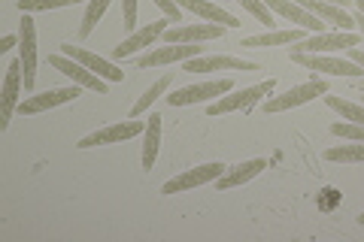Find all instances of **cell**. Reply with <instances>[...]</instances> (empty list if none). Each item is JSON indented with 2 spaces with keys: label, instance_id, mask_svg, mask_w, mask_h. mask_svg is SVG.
I'll return each instance as SVG.
<instances>
[{
  "label": "cell",
  "instance_id": "28",
  "mask_svg": "<svg viewBox=\"0 0 364 242\" xmlns=\"http://www.w3.org/2000/svg\"><path fill=\"white\" fill-rule=\"evenodd\" d=\"M82 0H18V13H40V9H61V6H76Z\"/></svg>",
  "mask_w": 364,
  "mask_h": 242
},
{
  "label": "cell",
  "instance_id": "23",
  "mask_svg": "<svg viewBox=\"0 0 364 242\" xmlns=\"http://www.w3.org/2000/svg\"><path fill=\"white\" fill-rule=\"evenodd\" d=\"M167 85H170V73H164L161 79H155V82H152V88H146L143 94L136 97V103H134V106H131V119H140V115H143L146 109H149V106H152V103H155L158 97L164 94V91H167Z\"/></svg>",
  "mask_w": 364,
  "mask_h": 242
},
{
  "label": "cell",
  "instance_id": "24",
  "mask_svg": "<svg viewBox=\"0 0 364 242\" xmlns=\"http://www.w3.org/2000/svg\"><path fill=\"white\" fill-rule=\"evenodd\" d=\"M325 106H331L334 112H340L343 121H355V124H364V103H352L346 97H325Z\"/></svg>",
  "mask_w": 364,
  "mask_h": 242
},
{
  "label": "cell",
  "instance_id": "35",
  "mask_svg": "<svg viewBox=\"0 0 364 242\" xmlns=\"http://www.w3.org/2000/svg\"><path fill=\"white\" fill-rule=\"evenodd\" d=\"M328 4H337V6H346V4H352V0H328Z\"/></svg>",
  "mask_w": 364,
  "mask_h": 242
},
{
  "label": "cell",
  "instance_id": "14",
  "mask_svg": "<svg viewBox=\"0 0 364 242\" xmlns=\"http://www.w3.org/2000/svg\"><path fill=\"white\" fill-rule=\"evenodd\" d=\"M61 52H64L67 57H73V61L85 64L91 73H97L100 79H107V82H122V79H124L122 67H116L112 61H107V57H100V55H95V52L82 49V45H70V43H64V45H61Z\"/></svg>",
  "mask_w": 364,
  "mask_h": 242
},
{
  "label": "cell",
  "instance_id": "36",
  "mask_svg": "<svg viewBox=\"0 0 364 242\" xmlns=\"http://www.w3.org/2000/svg\"><path fill=\"white\" fill-rule=\"evenodd\" d=\"M352 4H355V9H361V13H364V0H352Z\"/></svg>",
  "mask_w": 364,
  "mask_h": 242
},
{
  "label": "cell",
  "instance_id": "22",
  "mask_svg": "<svg viewBox=\"0 0 364 242\" xmlns=\"http://www.w3.org/2000/svg\"><path fill=\"white\" fill-rule=\"evenodd\" d=\"M304 37V28H286V31H264V33H255V37H246L243 40V49H270V45H291V43H301Z\"/></svg>",
  "mask_w": 364,
  "mask_h": 242
},
{
  "label": "cell",
  "instance_id": "17",
  "mask_svg": "<svg viewBox=\"0 0 364 242\" xmlns=\"http://www.w3.org/2000/svg\"><path fill=\"white\" fill-rule=\"evenodd\" d=\"M264 4L273 9V13H279L286 21H294L298 28L304 31H313V33H322L328 25L318 16H313L310 9H304L301 4H294V0H264Z\"/></svg>",
  "mask_w": 364,
  "mask_h": 242
},
{
  "label": "cell",
  "instance_id": "30",
  "mask_svg": "<svg viewBox=\"0 0 364 242\" xmlns=\"http://www.w3.org/2000/svg\"><path fill=\"white\" fill-rule=\"evenodd\" d=\"M122 28L136 31V0H122Z\"/></svg>",
  "mask_w": 364,
  "mask_h": 242
},
{
  "label": "cell",
  "instance_id": "4",
  "mask_svg": "<svg viewBox=\"0 0 364 242\" xmlns=\"http://www.w3.org/2000/svg\"><path fill=\"white\" fill-rule=\"evenodd\" d=\"M37 21L31 18V13H21L18 21V57L25 67V91H33L37 85Z\"/></svg>",
  "mask_w": 364,
  "mask_h": 242
},
{
  "label": "cell",
  "instance_id": "8",
  "mask_svg": "<svg viewBox=\"0 0 364 242\" xmlns=\"http://www.w3.org/2000/svg\"><path fill=\"white\" fill-rule=\"evenodd\" d=\"M25 67H21V57L16 61H9L6 67V76H4V97H0V131L9 128V121H13V115L18 112V91L25 85Z\"/></svg>",
  "mask_w": 364,
  "mask_h": 242
},
{
  "label": "cell",
  "instance_id": "7",
  "mask_svg": "<svg viewBox=\"0 0 364 242\" xmlns=\"http://www.w3.org/2000/svg\"><path fill=\"white\" fill-rule=\"evenodd\" d=\"M228 167L222 164V160H210V164H200L195 170H186V172H179V176L173 179H167L164 185H161V194H182V191H188V188H198V185H207V182H215L222 176Z\"/></svg>",
  "mask_w": 364,
  "mask_h": 242
},
{
  "label": "cell",
  "instance_id": "9",
  "mask_svg": "<svg viewBox=\"0 0 364 242\" xmlns=\"http://www.w3.org/2000/svg\"><path fill=\"white\" fill-rule=\"evenodd\" d=\"M146 131V121H116V124H107V128H100L95 133L82 136V140L76 143V148H95V145H112V143H124V140H134V136H140Z\"/></svg>",
  "mask_w": 364,
  "mask_h": 242
},
{
  "label": "cell",
  "instance_id": "16",
  "mask_svg": "<svg viewBox=\"0 0 364 242\" xmlns=\"http://www.w3.org/2000/svg\"><path fill=\"white\" fill-rule=\"evenodd\" d=\"M225 25H213V21H203V25H179L167 28L161 33L164 43H207V40H222L225 37Z\"/></svg>",
  "mask_w": 364,
  "mask_h": 242
},
{
  "label": "cell",
  "instance_id": "19",
  "mask_svg": "<svg viewBox=\"0 0 364 242\" xmlns=\"http://www.w3.org/2000/svg\"><path fill=\"white\" fill-rule=\"evenodd\" d=\"M261 170H267V160H264V158H252V160H243V164H234V167H228L219 179H215V188L228 191V188L246 185V182L255 179Z\"/></svg>",
  "mask_w": 364,
  "mask_h": 242
},
{
  "label": "cell",
  "instance_id": "2",
  "mask_svg": "<svg viewBox=\"0 0 364 242\" xmlns=\"http://www.w3.org/2000/svg\"><path fill=\"white\" fill-rule=\"evenodd\" d=\"M291 61L313 73H328V76H346V79H358L364 70L349 61V57H331V55H313V52H291Z\"/></svg>",
  "mask_w": 364,
  "mask_h": 242
},
{
  "label": "cell",
  "instance_id": "26",
  "mask_svg": "<svg viewBox=\"0 0 364 242\" xmlns=\"http://www.w3.org/2000/svg\"><path fill=\"white\" fill-rule=\"evenodd\" d=\"M325 160H334V164H364V143H349V145L328 148Z\"/></svg>",
  "mask_w": 364,
  "mask_h": 242
},
{
  "label": "cell",
  "instance_id": "12",
  "mask_svg": "<svg viewBox=\"0 0 364 242\" xmlns=\"http://www.w3.org/2000/svg\"><path fill=\"white\" fill-rule=\"evenodd\" d=\"M200 55L198 43H164V49H152L136 57V67H164V64H176V61H191Z\"/></svg>",
  "mask_w": 364,
  "mask_h": 242
},
{
  "label": "cell",
  "instance_id": "3",
  "mask_svg": "<svg viewBox=\"0 0 364 242\" xmlns=\"http://www.w3.org/2000/svg\"><path fill=\"white\" fill-rule=\"evenodd\" d=\"M228 91H234L231 79H210V82H195L186 88H176L173 94H167V106H195V103L219 100Z\"/></svg>",
  "mask_w": 364,
  "mask_h": 242
},
{
  "label": "cell",
  "instance_id": "37",
  "mask_svg": "<svg viewBox=\"0 0 364 242\" xmlns=\"http://www.w3.org/2000/svg\"><path fill=\"white\" fill-rule=\"evenodd\" d=\"M358 224H364V212H361V215H358Z\"/></svg>",
  "mask_w": 364,
  "mask_h": 242
},
{
  "label": "cell",
  "instance_id": "21",
  "mask_svg": "<svg viewBox=\"0 0 364 242\" xmlns=\"http://www.w3.org/2000/svg\"><path fill=\"white\" fill-rule=\"evenodd\" d=\"M161 124H164V119H161L158 112H152L149 119H146V131H143V158H140L143 170H152L155 160H158V152H161Z\"/></svg>",
  "mask_w": 364,
  "mask_h": 242
},
{
  "label": "cell",
  "instance_id": "15",
  "mask_svg": "<svg viewBox=\"0 0 364 242\" xmlns=\"http://www.w3.org/2000/svg\"><path fill=\"white\" fill-rule=\"evenodd\" d=\"M79 97V85H70V88H49L43 94H31L18 103V112L21 115H37V112H46V109H55V106H64V103H73Z\"/></svg>",
  "mask_w": 364,
  "mask_h": 242
},
{
  "label": "cell",
  "instance_id": "27",
  "mask_svg": "<svg viewBox=\"0 0 364 242\" xmlns=\"http://www.w3.org/2000/svg\"><path fill=\"white\" fill-rule=\"evenodd\" d=\"M234 4H240L249 16L258 18V21H261V25H264L267 31H270L273 25H277V18H273V9L264 4V0H234Z\"/></svg>",
  "mask_w": 364,
  "mask_h": 242
},
{
  "label": "cell",
  "instance_id": "25",
  "mask_svg": "<svg viewBox=\"0 0 364 242\" xmlns=\"http://www.w3.org/2000/svg\"><path fill=\"white\" fill-rule=\"evenodd\" d=\"M112 4V0H88V6H85V16H82V25H79V37L82 40H88L91 33H95V28H97V21L104 18V13H107V6Z\"/></svg>",
  "mask_w": 364,
  "mask_h": 242
},
{
  "label": "cell",
  "instance_id": "6",
  "mask_svg": "<svg viewBox=\"0 0 364 242\" xmlns=\"http://www.w3.org/2000/svg\"><path fill=\"white\" fill-rule=\"evenodd\" d=\"M361 33L355 31H331V33H313V37H306L301 43H294L298 49L291 52H313V55H325V52H337V49H355L361 45Z\"/></svg>",
  "mask_w": 364,
  "mask_h": 242
},
{
  "label": "cell",
  "instance_id": "34",
  "mask_svg": "<svg viewBox=\"0 0 364 242\" xmlns=\"http://www.w3.org/2000/svg\"><path fill=\"white\" fill-rule=\"evenodd\" d=\"M352 18H355V28H358L361 40H364V13H361V9H355V13H352Z\"/></svg>",
  "mask_w": 364,
  "mask_h": 242
},
{
  "label": "cell",
  "instance_id": "31",
  "mask_svg": "<svg viewBox=\"0 0 364 242\" xmlns=\"http://www.w3.org/2000/svg\"><path fill=\"white\" fill-rule=\"evenodd\" d=\"M155 6L161 9V13H164L170 21H173V25H179V21H182V13H179V4H176V0H155Z\"/></svg>",
  "mask_w": 364,
  "mask_h": 242
},
{
  "label": "cell",
  "instance_id": "10",
  "mask_svg": "<svg viewBox=\"0 0 364 242\" xmlns=\"http://www.w3.org/2000/svg\"><path fill=\"white\" fill-rule=\"evenodd\" d=\"M49 64H52L58 73H64L67 79H73L79 88H91V91H97V94H107V85H109L107 79H100L97 73H91L85 64L73 61V57H67L64 52H61V55H49Z\"/></svg>",
  "mask_w": 364,
  "mask_h": 242
},
{
  "label": "cell",
  "instance_id": "1",
  "mask_svg": "<svg viewBox=\"0 0 364 242\" xmlns=\"http://www.w3.org/2000/svg\"><path fill=\"white\" fill-rule=\"evenodd\" d=\"M273 79H267V82H258V85H249V88H240V91H228V94H222L219 100H213L207 112L210 115H228V112H246V109H252L255 103L261 97H270V91H273Z\"/></svg>",
  "mask_w": 364,
  "mask_h": 242
},
{
  "label": "cell",
  "instance_id": "33",
  "mask_svg": "<svg viewBox=\"0 0 364 242\" xmlns=\"http://www.w3.org/2000/svg\"><path fill=\"white\" fill-rule=\"evenodd\" d=\"M18 43V33H6L4 40H0V52H6V49H13V45Z\"/></svg>",
  "mask_w": 364,
  "mask_h": 242
},
{
  "label": "cell",
  "instance_id": "5",
  "mask_svg": "<svg viewBox=\"0 0 364 242\" xmlns=\"http://www.w3.org/2000/svg\"><path fill=\"white\" fill-rule=\"evenodd\" d=\"M318 94H328V82H325V79H310V82H304V85L289 88L286 94L264 100V112H270V115L289 112V109H294V106H304V103L316 100Z\"/></svg>",
  "mask_w": 364,
  "mask_h": 242
},
{
  "label": "cell",
  "instance_id": "18",
  "mask_svg": "<svg viewBox=\"0 0 364 242\" xmlns=\"http://www.w3.org/2000/svg\"><path fill=\"white\" fill-rule=\"evenodd\" d=\"M294 4H301L304 9H310L313 16H318L325 25H334L337 31H352V28H355V18H352V13H346V9L337 6V4H328V0H294Z\"/></svg>",
  "mask_w": 364,
  "mask_h": 242
},
{
  "label": "cell",
  "instance_id": "32",
  "mask_svg": "<svg viewBox=\"0 0 364 242\" xmlns=\"http://www.w3.org/2000/svg\"><path fill=\"white\" fill-rule=\"evenodd\" d=\"M346 52H349V61H355L364 70V49H358V45H355V49H346Z\"/></svg>",
  "mask_w": 364,
  "mask_h": 242
},
{
  "label": "cell",
  "instance_id": "29",
  "mask_svg": "<svg viewBox=\"0 0 364 242\" xmlns=\"http://www.w3.org/2000/svg\"><path fill=\"white\" fill-rule=\"evenodd\" d=\"M331 133L346 143H364V124H355V121H334Z\"/></svg>",
  "mask_w": 364,
  "mask_h": 242
},
{
  "label": "cell",
  "instance_id": "11",
  "mask_svg": "<svg viewBox=\"0 0 364 242\" xmlns=\"http://www.w3.org/2000/svg\"><path fill=\"white\" fill-rule=\"evenodd\" d=\"M182 70H186V73H215V70H243V73H255L258 64L243 61V57H234V55H203V57H191V61H182Z\"/></svg>",
  "mask_w": 364,
  "mask_h": 242
},
{
  "label": "cell",
  "instance_id": "13",
  "mask_svg": "<svg viewBox=\"0 0 364 242\" xmlns=\"http://www.w3.org/2000/svg\"><path fill=\"white\" fill-rule=\"evenodd\" d=\"M167 28H170V18H158V21H152V25L136 28L128 40H122L116 49H112V57H116V61H122V57H131L134 52H140V49H149L155 40H161V33H164Z\"/></svg>",
  "mask_w": 364,
  "mask_h": 242
},
{
  "label": "cell",
  "instance_id": "20",
  "mask_svg": "<svg viewBox=\"0 0 364 242\" xmlns=\"http://www.w3.org/2000/svg\"><path fill=\"white\" fill-rule=\"evenodd\" d=\"M176 4H179L182 9H188L191 16H198V18H203V21H213V25H225V28H240V25H243L240 18H234L231 13H228V9L210 4V0H176Z\"/></svg>",
  "mask_w": 364,
  "mask_h": 242
}]
</instances>
